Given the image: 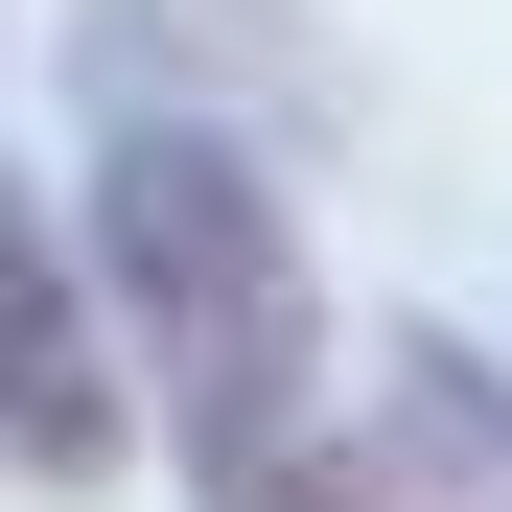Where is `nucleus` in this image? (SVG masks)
I'll list each match as a JSON object with an SVG mask.
<instances>
[{"label":"nucleus","mask_w":512,"mask_h":512,"mask_svg":"<svg viewBox=\"0 0 512 512\" xmlns=\"http://www.w3.org/2000/svg\"><path fill=\"white\" fill-rule=\"evenodd\" d=\"M70 256H94V326H117V396H140L163 466H233V443H280V419H326L350 326H326V256H303V163L94 117Z\"/></svg>","instance_id":"1"},{"label":"nucleus","mask_w":512,"mask_h":512,"mask_svg":"<svg viewBox=\"0 0 512 512\" xmlns=\"http://www.w3.org/2000/svg\"><path fill=\"white\" fill-rule=\"evenodd\" d=\"M47 70H70V140H94V117H163V140H256V163H326L350 94H373L303 0H70Z\"/></svg>","instance_id":"2"},{"label":"nucleus","mask_w":512,"mask_h":512,"mask_svg":"<svg viewBox=\"0 0 512 512\" xmlns=\"http://www.w3.org/2000/svg\"><path fill=\"white\" fill-rule=\"evenodd\" d=\"M140 466V396H117V326H94V256H70V187L0 140V489L94 512Z\"/></svg>","instance_id":"3"},{"label":"nucleus","mask_w":512,"mask_h":512,"mask_svg":"<svg viewBox=\"0 0 512 512\" xmlns=\"http://www.w3.org/2000/svg\"><path fill=\"white\" fill-rule=\"evenodd\" d=\"M326 419L396 512H512V350L489 326H373V373H326Z\"/></svg>","instance_id":"4"},{"label":"nucleus","mask_w":512,"mask_h":512,"mask_svg":"<svg viewBox=\"0 0 512 512\" xmlns=\"http://www.w3.org/2000/svg\"><path fill=\"white\" fill-rule=\"evenodd\" d=\"M187 512H396V489L350 466V419H280V443H233V466H187Z\"/></svg>","instance_id":"5"}]
</instances>
